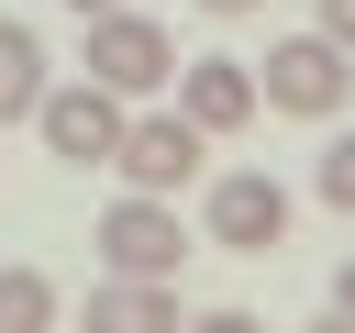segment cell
Listing matches in <instances>:
<instances>
[{"label": "cell", "mask_w": 355, "mask_h": 333, "mask_svg": "<svg viewBox=\"0 0 355 333\" xmlns=\"http://www.w3.org/2000/svg\"><path fill=\"white\" fill-rule=\"evenodd\" d=\"M266 111H300V122H333L344 100H355V56L311 22V33H288V44H266Z\"/></svg>", "instance_id": "obj_1"}, {"label": "cell", "mask_w": 355, "mask_h": 333, "mask_svg": "<svg viewBox=\"0 0 355 333\" xmlns=\"http://www.w3.org/2000/svg\"><path fill=\"white\" fill-rule=\"evenodd\" d=\"M33 133H44V155H67V166H111V155H122V133H133V111H122V89L67 78V89L33 111Z\"/></svg>", "instance_id": "obj_2"}, {"label": "cell", "mask_w": 355, "mask_h": 333, "mask_svg": "<svg viewBox=\"0 0 355 333\" xmlns=\"http://www.w3.org/2000/svg\"><path fill=\"white\" fill-rule=\"evenodd\" d=\"M89 244H100V266H111V278H166V289H178V255H189L178 211H166V200H144V189H122V200L100 211V233H89Z\"/></svg>", "instance_id": "obj_3"}, {"label": "cell", "mask_w": 355, "mask_h": 333, "mask_svg": "<svg viewBox=\"0 0 355 333\" xmlns=\"http://www.w3.org/2000/svg\"><path fill=\"white\" fill-rule=\"evenodd\" d=\"M189 56L166 44V22H144V11H111V22H89V78L100 89H122V100H144V89H166Z\"/></svg>", "instance_id": "obj_4"}, {"label": "cell", "mask_w": 355, "mask_h": 333, "mask_svg": "<svg viewBox=\"0 0 355 333\" xmlns=\"http://www.w3.org/2000/svg\"><path fill=\"white\" fill-rule=\"evenodd\" d=\"M200 144H211V133H200L189 111H133V133H122V155H111V166H122V189L178 200V189L200 178Z\"/></svg>", "instance_id": "obj_5"}, {"label": "cell", "mask_w": 355, "mask_h": 333, "mask_svg": "<svg viewBox=\"0 0 355 333\" xmlns=\"http://www.w3.org/2000/svg\"><path fill=\"white\" fill-rule=\"evenodd\" d=\"M211 244H222V255H277V244H288V189H277L266 166L211 178Z\"/></svg>", "instance_id": "obj_6"}, {"label": "cell", "mask_w": 355, "mask_h": 333, "mask_svg": "<svg viewBox=\"0 0 355 333\" xmlns=\"http://www.w3.org/2000/svg\"><path fill=\"white\" fill-rule=\"evenodd\" d=\"M178 111H189L200 133H244V122L266 111V89H255L244 56H189V67H178Z\"/></svg>", "instance_id": "obj_7"}, {"label": "cell", "mask_w": 355, "mask_h": 333, "mask_svg": "<svg viewBox=\"0 0 355 333\" xmlns=\"http://www.w3.org/2000/svg\"><path fill=\"white\" fill-rule=\"evenodd\" d=\"M78 333H189V322H178V289L166 278H100L89 311H78Z\"/></svg>", "instance_id": "obj_8"}, {"label": "cell", "mask_w": 355, "mask_h": 333, "mask_svg": "<svg viewBox=\"0 0 355 333\" xmlns=\"http://www.w3.org/2000/svg\"><path fill=\"white\" fill-rule=\"evenodd\" d=\"M55 100V78H44V44H33V22H0V122H33Z\"/></svg>", "instance_id": "obj_9"}, {"label": "cell", "mask_w": 355, "mask_h": 333, "mask_svg": "<svg viewBox=\"0 0 355 333\" xmlns=\"http://www.w3.org/2000/svg\"><path fill=\"white\" fill-rule=\"evenodd\" d=\"M0 333H55V278L44 266H0Z\"/></svg>", "instance_id": "obj_10"}, {"label": "cell", "mask_w": 355, "mask_h": 333, "mask_svg": "<svg viewBox=\"0 0 355 333\" xmlns=\"http://www.w3.org/2000/svg\"><path fill=\"white\" fill-rule=\"evenodd\" d=\"M311 189H322L333 211H355V133H333V144H322V166H311Z\"/></svg>", "instance_id": "obj_11"}, {"label": "cell", "mask_w": 355, "mask_h": 333, "mask_svg": "<svg viewBox=\"0 0 355 333\" xmlns=\"http://www.w3.org/2000/svg\"><path fill=\"white\" fill-rule=\"evenodd\" d=\"M189 333H266V322H255V311H200Z\"/></svg>", "instance_id": "obj_12"}, {"label": "cell", "mask_w": 355, "mask_h": 333, "mask_svg": "<svg viewBox=\"0 0 355 333\" xmlns=\"http://www.w3.org/2000/svg\"><path fill=\"white\" fill-rule=\"evenodd\" d=\"M322 33H333V44L355 56V0H322Z\"/></svg>", "instance_id": "obj_13"}, {"label": "cell", "mask_w": 355, "mask_h": 333, "mask_svg": "<svg viewBox=\"0 0 355 333\" xmlns=\"http://www.w3.org/2000/svg\"><path fill=\"white\" fill-rule=\"evenodd\" d=\"M333 311H344V322H355V255H344V266H333Z\"/></svg>", "instance_id": "obj_14"}, {"label": "cell", "mask_w": 355, "mask_h": 333, "mask_svg": "<svg viewBox=\"0 0 355 333\" xmlns=\"http://www.w3.org/2000/svg\"><path fill=\"white\" fill-rule=\"evenodd\" d=\"M67 11H78V22H111V11H133V0H67Z\"/></svg>", "instance_id": "obj_15"}, {"label": "cell", "mask_w": 355, "mask_h": 333, "mask_svg": "<svg viewBox=\"0 0 355 333\" xmlns=\"http://www.w3.org/2000/svg\"><path fill=\"white\" fill-rule=\"evenodd\" d=\"M200 11H222V22H233V11H255V0H200Z\"/></svg>", "instance_id": "obj_16"}, {"label": "cell", "mask_w": 355, "mask_h": 333, "mask_svg": "<svg viewBox=\"0 0 355 333\" xmlns=\"http://www.w3.org/2000/svg\"><path fill=\"white\" fill-rule=\"evenodd\" d=\"M311 333H355V322H344V311H322V322H311Z\"/></svg>", "instance_id": "obj_17"}]
</instances>
